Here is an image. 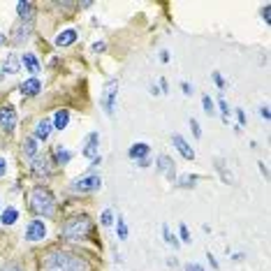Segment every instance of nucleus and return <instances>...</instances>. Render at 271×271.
<instances>
[{"instance_id":"f257e3e1","label":"nucleus","mask_w":271,"mask_h":271,"mask_svg":"<svg viewBox=\"0 0 271 271\" xmlns=\"http://www.w3.org/2000/svg\"><path fill=\"white\" fill-rule=\"evenodd\" d=\"M42 271H88V264L72 253L49 251L42 257Z\"/></svg>"},{"instance_id":"f03ea898","label":"nucleus","mask_w":271,"mask_h":271,"mask_svg":"<svg viewBox=\"0 0 271 271\" xmlns=\"http://www.w3.org/2000/svg\"><path fill=\"white\" fill-rule=\"evenodd\" d=\"M28 206L37 216L51 218L56 213V197L46 186H35L28 192Z\"/></svg>"},{"instance_id":"7ed1b4c3","label":"nucleus","mask_w":271,"mask_h":271,"mask_svg":"<svg viewBox=\"0 0 271 271\" xmlns=\"http://www.w3.org/2000/svg\"><path fill=\"white\" fill-rule=\"evenodd\" d=\"M93 234V220L88 216L67 218L63 225V239L65 241H84Z\"/></svg>"},{"instance_id":"20e7f679","label":"nucleus","mask_w":271,"mask_h":271,"mask_svg":"<svg viewBox=\"0 0 271 271\" xmlns=\"http://www.w3.org/2000/svg\"><path fill=\"white\" fill-rule=\"evenodd\" d=\"M116 97H118V79H109L105 84V90H102V97H100L102 111H105L109 118L116 114Z\"/></svg>"},{"instance_id":"39448f33","label":"nucleus","mask_w":271,"mask_h":271,"mask_svg":"<svg viewBox=\"0 0 271 271\" xmlns=\"http://www.w3.org/2000/svg\"><path fill=\"white\" fill-rule=\"evenodd\" d=\"M70 188L75 192H95L102 188V179L95 171H90V174H84V176H79V179H75Z\"/></svg>"},{"instance_id":"423d86ee","label":"nucleus","mask_w":271,"mask_h":271,"mask_svg":"<svg viewBox=\"0 0 271 271\" xmlns=\"http://www.w3.org/2000/svg\"><path fill=\"white\" fill-rule=\"evenodd\" d=\"M33 35V23H23V21H16V26L12 28V44L19 46V44H26Z\"/></svg>"},{"instance_id":"0eeeda50","label":"nucleus","mask_w":271,"mask_h":271,"mask_svg":"<svg viewBox=\"0 0 271 271\" xmlns=\"http://www.w3.org/2000/svg\"><path fill=\"white\" fill-rule=\"evenodd\" d=\"M0 128L5 132H12L16 128V109L12 105L0 107Z\"/></svg>"},{"instance_id":"6e6552de","label":"nucleus","mask_w":271,"mask_h":271,"mask_svg":"<svg viewBox=\"0 0 271 271\" xmlns=\"http://www.w3.org/2000/svg\"><path fill=\"white\" fill-rule=\"evenodd\" d=\"M158 171H160L162 176H165L167 181H176V165L174 160H171L167 153H162V156H158Z\"/></svg>"},{"instance_id":"1a4fd4ad","label":"nucleus","mask_w":271,"mask_h":271,"mask_svg":"<svg viewBox=\"0 0 271 271\" xmlns=\"http://www.w3.org/2000/svg\"><path fill=\"white\" fill-rule=\"evenodd\" d=\"M30 171L35 176H46L51 174V158L49 156H37L30 160Z\"/></svg>"},{"instance_id":"9d476101","label":"nucleus","mask_w":271,"mask_h":271,"mask_svg":"<svg viewBox=\"0 0 271 271\" xmlns=\"http://www.w3.org/2000/svg\"><path fill=\"white\" fill-rule=\"evenodd\" d=\"M46 236V225L42 220H30L26 227V239L28 241H42Z\"/></svg>"},{"instance_id":"9b49d317","label":"nucleus","mask_w":271,"mask_h":271,"mask_svg":"<svg viewBox=\"0 0 271 271\" xmlns=\"http://www.w3.org/2000/svg\"><path fill=\"white\" fill-rule=\"evenodd\" d=\"M171 144H174V149L179 151V153L186 158V160H192V158H195V151H192V146L188 144V141L183 139L181 135H171Z\"/></svg>"},{"instance_id":"f8f14e48","label":"nucleus","mask_w":271,"mask_h":271,"mask_svg":"<svg viewBox=\"0 0 271 271\" xmlns=\"http://www.w3.org/2000/svg\"><path fill=\"white\" fill-rule=\"evenodd\" d=\"M149 153H151V146L146 144V141H137V144H132L130 149H128V158L130 160H144V158H149Z\"/></svg>"},{"instance_id":"ddd939ff","label":"nucleus","mask_w":271,"mask_h":271,"mask_svg":"<svg viewBox=\"0 0 271 271\" xmlns=\"http://www.w3.org/2000/svg\"><path fill=\"white\" fill-rule=\"evenodd\" d=\"M21 70V58H19V54H10L5 58V63H3V75L0 77H12V75H16V72Z\"/></svg>"},{"instance_id":"4468645a","label":"nucleus","mask_w":271,"mask_h":271,"mask_svg":"<svg viewBox=\"0 0 271 271\" xmlns=\"http://www.w3.org/2000/svg\"><path fill=\"white\" fill-rule=\"evenodd\" d=\"M77 37H79V33H77L75 28H65V30H60L58 35L54 37V44L56 46H70L77 42Z\"/></svg>"},{"instance_id":"2eb2a0df","label":"nucleus","mask_w":271,"mask_h":271,"mask_svg":"<svg viewBox=\"0 0 271 271\" xmlns=\"http://www.w3.org/2000/svg\"><path fill=\"white\" fill-rule=\"evenodd\" d=\"M21 65L30 72V77H35V75H40V72H42L40 58H37L35 54H23V56H21Z\"/></svg>"},{"instance_id":"dca6fc26","label":"nucleus","mask_w":271,"mask_h":271,"mask_svg":"<svg viewBox=\"0 0 271 271\" xmlns=\"http://www.w3.org/2000/svg\"><path fill=\"white\" fill-rule=\"evenodd\" d=\"M97 144H100V135L97 132H90L88 139H86V146H84V158H90V160H95L97 158Z\"/></svg>"},{"instance_id":"f3484780","label":"nucleus","mask_w":271,"mask_h":271,"mask_svg":"<svg viewBox=\"0 0 271 271\" xmlns=\"http://www.w3.org/2000/svg\"><path fill=\"white\" fill-rule=\"evenodd\" d=\"M213 165H216V171L220 174L223 183H227V186H234V176H232V171L227 169L225 158H216V160H213Z\"/></svg>"},{"instance_id":"a211bd4d","label":"nucleus","mask_w":271,"mask_h":271,"mask_svg":"<svg viewBox=\"0 0 271 271\" xmlns=\"http://www.w3.org/2000/svg\"><path fill=\"white\" fill-rule=\"evenodd\" d=\"M51 130H54V126H51V118H42L40 123L35 126V139L37 141H46L51 137Z\"/></svg>"},{"instance_id":"6ab92c4d","label":"nucleus","mask_w":271,"mask_h":271,"mask_svg":"<svg viewBox=\"0 0 271 271\" xmlns=\"http://www.w3.org/2000/svg\"><path fill=\"white\" fill-rule=\"evenodd\" d=\"M42 90V81L37 79V77H30V79H26L23 84H21V93H23V95H37V93H40Z\"/></svg>"},{"instance_id":"aec40b11","label":"nucleus","mask_w":271,"mask_h":271,"mask_svg":"<svg viewBox=\"0 0 271 271\" xmlns=\"http://www.w3.org/2000/svg\"><path fill=\"white\" fill-rule=\"evenodd\" d=\"M16 14H19V21H23V23H33L35 7L30 5V3H16Z\"/></svg>"},{"instance_id":"412c9836","label":"nucleus","mask_w":271,"mask_h":271,"mask_svg":"<svg viewBox=\"0 0 271 271\" xmlns=\"http://www.w3.org/2000/svg\"><path fill=\"white\" fill-rule=\"evenodd\" d=\"M67 123H70V111H67V109H58V111H56L54 120H51L54 130H65Z\"/></svg>"},{"instance_id":"4be33fe9","label":"nucleus","mask_w":271,"mask_h":271,"mask_svg":"<svg viewBox=\"0 0 271 271\" xmlns=\"http://www.w3.org/2000/svg\"><path fill=\"white\" fill-rule=\"evenodd\" d=\"M21 151H23V156L30 158V160H33V158H37V139H35V137H26Z\"/></svg>"},{"instance_id":"5701e85b","label":"nucleus","mask_w":271,"mask_h":271,"mask_svg":"<svg viewBox=\"0 0 271 271\" xmlns=\"http://www.w3.org/2000/svg\"><path fill=\"white\" fill-rule=\"evenodd\" d=\"M16 220H19V211L14 209V206H7L5 211H3V213H0V223H3V225H16Z\"/></svg>"},{"instance_id":"b1692460","label":"nucleus","mask_w":271,"mask_h":271,"mask_svg":"<svg viewBox=\"0 0 271 271\" xmlns=\"http://www.w3.org/2000/svg\"><path fill=\"white\" fill-rule=\"evenodd\" d=\"M197 181H200L197 174H181V179H176V186L179 188H195Z\"/></svg>"},{"instance_id":"393cba45","label":"nucleus","mask_w":271,"mask_h":271,"mask_svg":"<svg viewBox=\"0 0 271 271\" xmlns=\"http://www.w3.org/2000/svg\"><path fill=\"white\" fill-rule=\"evenodd\" d=\"M114 225H116V234H118V239H120V241H126L128 234H130V232H128V225H126V218L118 216V218L114 220Z\"/></svg>"},{"instance_id":"a878e982","label":"nucleus","mask_w":271,"mask_h":271,"mask_svg":"<svg viewBox=\"0 0 271 271\" xmlns=\"http://www.w3.org/2000/svg\"><path fill=\"white\" fill-rule=\"evenodd\" d=\"M70 160H72V151L58 146V149H56V162H58V165H67Z\"/></svg>"},{"instance_id":"bb28decb","label":"nucleus","mask_w":271,"mask_h":271,"mask_svg":"<svg viewBox=\"0 0 271 271\" xmlns=\"http://www.w3.org/2000/svg\"><path fill=\"white\" fill-rule=\"evenodd\" d=\"M162 239L167 241V243H169L171 248H179L181 246V241L176 239L174 234H171V230H169V225H162Z\"/></svg>"},{"instance_id":"cd10ccee","label":"nucleus","mask_w":271,"mask_h":271,"mask_svg":"<svg viewBox=\"0 0 271 271\" xmlns=\"http://www.w3.org/2000/svg\"><path fill=\"white\" fill-rule=\"evenodd\" d=\"M100 223H102L105 227H111V225H114V211H111V209H105V211H102Z\"/></svg>"},{"instance_id":"c85d7f7f","label":"nucleus","mask_w":271,"mask_h":271,"mask_svg":"<svg viewBox=\"0 0 271 271\" xmlns=\"http://www.w3.org/2000/svg\"><path fill=\"white\" fill-rule=\"evenodd\" d=\"M218 109H220V116L225 120L230 118V105L225 102V97H223V95H218Z\"/></svg>"},{"instance_id":"c756f323","label":"nucleus","mask_w":271,"mask_h":271,"mask_svg":"<svg viewBox=\"0 0 271 271\" xmlns=\"http://www.w3.org/2000/svg\"><path fill=\"white\" fill-rule=\"evenodd\" d=\"M179 236H181V241H183V243H190V230H188V225L186 223H181L179 225Z\"/></svg>"},{"instance_id":"7c9ffc66","label":"nucleus","mask_w":271,"mask_h":271,"mask_svg":"<svg viewBox=\"0 0 271 271\" xmlns=\"http://www.w3.org/2000/svg\"><path fill=\"white\" fill-rule=\"evenodd\" d=\"M202 105H204V111H206L209 116H213V114H216V109H213V100H211L209 95H204V97H202Z\"/></svg>"},{"instance_id":"2f4dec72","label":"nucleus","mask_w":271,"mask_h":271,"mask_svg":"<svg viewBox=\"0 0 271 271\" xmlns=\"http://www.w3.org/2000/svg\"><path fill=\"white\" fill-rule=\"evenodd\" d=\"M211 79H213V84H216L220 90L225 88V79H223V75H220V72H218V70H216V72H211Z\"/></svg>"},{"instance_id":"473e14b6","label":"nucleus","mask_w":271,"mask_h":271,"mask_svg":"<svg viewBox=\"0 0 271 271\" xmlns=\"http://www.w3.org/2000/svg\"><path fill=\"white\" fill-rule=\"evenodd\" d=\"M0 271H23V269H21V264H16V262H7V264L0 266Z\"/></svg>"},{"instance_id":"72a5a7b5","label":"nucleus","mask_w":271,"mask_h":271,"mask_svg":"<svg viewBox=\"0 0 271 271\" xmlns=\"http://www.w3.org/2000/svg\"><path fill=\"white\" fill-rule=\"evenodd\" d=\"M190 130H192V135H195L197 139L202 137V128H200V123H197L195 118H190Z\"/></svg>"},{"instance_id":"f704fd0d","label":"nucleus","mask_w":271,"mask_h":271,"mask_svg":"<svg viewBox=\"0 0 271 271\" xmlns=\"http://www.w3.org/2000/svg\"><path fill=\"white\" fill-rule=\"evenodd\" d=\"M181 88H183L186 95H192V84H190V81H181Z\"/></svg>"},{"instance_id":"c9c22d12","label":"nucleus","mask_w":271,"mask_h":271,"mask_svg":"<svg viewBox=\"0 0 271 271\" xmlns=\"http://www.w3.org/2000/svg\"><path fill=\"white\" fill-rule=\"evenodd\" d=\"M206 257H209V264H211V269H216L218 271V260L213 257V253H206Z\"/></svg>"},{"instance_id":"e433bc0d","label":"nucleus","mask_w":271,"mask_h":271,"mask_svg":"<svg viewBox=\"0 0 271 271\" xmlns=\"http://www.w3.org/2000/svg\"><path fill=\"white\" fill-rule=\"evenodd\" d=\"M236 118H239V126H246V114H243V109H236Z\"/></svg>"},{"instance_id":"4c0bfd02","label":"nucleus","mask_w":271,"mask_h":271,"mask_svg":"<svg viewBox=\"0 0 271 271\" xmlns=\"http://www.w3.org/2000/svg\"><path fill=\"white\" fill-rule=\"evenodd\" d=\"M158 88H160L162 93H165V95H167V93H169V84H167V79H160V84H158Z\"/></svg>"},{"instance_id":"58836bf2","label":"nucleus","mask_w":271,"mask_h":271,"mask_svg":"<svg viewBox=\"0 0 271 271\" xmlns=\"http://www.w3.org/2000/svg\"><path fill=\"white\" fill-rule=\"evenodd\" d=\"M269 12H271V5H264V10H262V16H264V21H266V23H271Z\"/></svg>"},{"instance_id":"ea45409f","label":"nucleus","mask_w":271,"mask_h":271,"mask_svg":"<svg viewBox=\"0 0 271 271\" xmlns=\"http://www.w3.org/2000/svg\"><path fill=\"white\" fill-rule=\"evenodd\" d=\"M5 171H7V162H5V158H0V179L5 176Z\"/></svg>"},{"instance_id":"a19ab883","label":"nucleus","mask_w":271,"mask_h":271,"mask_svg":"<svg viewBox=\"0 0 271 271\" xmlns=\"http://www.w3.org/2000/svg\"><path fill=\"white\" fill-rule=\"evenodd\" d=\"M186 271H204L200 264H195V262H190V264H186Z\"/></svg>"},{"instance_id":"79ce46f5","label":"nucleus","mask_w":271,"mask_h":271,"mask_svg":"<svg viewBox=\"0 0 271 271\" xmlns=\"http://www.w3.org/2000/svg\"><path fill=\"white\" fill-rule=\"evenodd\" d=\"M260 114H262V118H266V120L271 118V114H269V107H266V105H264V107H262V109H260Z\"/></svg>"},{"instance_id":"37998d69","label":"nucleus","mask_w":271,"mask_h":271,"mask_svg":"<svg viewBox=\"0 0 271 271\" xmlns=\"http://www.w3.org/2000/svg\"><path fill=\"white\" fill-rule=\"evenodd\" d=\"M105 49H107L105 42H95V44H93V51H105Z\"/></svg>"},{"instance_id":"c03bdc74","label":"nucleus","mask_w":271,"mask_h":271,"mask_svg":"<svg viewBox=\"0 0 271 271\" xmlns=\"http://www.w3.org/2000/svg\"><path fill=\"white\" fill-rule=\"evenodd\" d=\"M160 60L162 63H169V51H160Z\"/></svg>"},{"instance_id":"a18cd8bd","label":"nucleus","mask_w":271,"mask_h":271,"mask_svg":"<svg viewBox=\"0 0 271 271\" xmlns=\"http://www.w3.org/2000/svg\"><path fill=\"white\" fill-rule=\"evenodd\" d=\"M149 90H151V95H160V88H158L156 84H153V86H149Z\"/></svg>"},{"instance_id":"49530a36","label":"nucleus","mask_w":271,"mask_h":271,"mask_svg":"<svg viewBox=\"0 0 271 271\" xmlns=\"http://www.w3.org/2000/svg\"><path fill=\"white\" fill-rule=\"evenodd\" d=\"M149 165H151V158H144V160L137 162V167H149Z\"/></svg>"},{"instance_id":"de8ad7c7","label":"nucleus","mask_w":271,"mask_h":271,"mask_svg":"<svg viewBox=\"0 0 271 271\" xmlns=\"http://www.w3.org/2000/svg\"><path fill=\"white\" fill-rule=\"evenodd\" d=\"M260 169H262V174H264V176L269 174V169H266V165H264V162H260Z\"/></svg>"},{"instance_id":"09e8293b","label":"nucleus","mask_w":271,"mask_h":271,"mask_svg":"<svg viewBox=\"0 0 271 271\" xmlns=\"http://www.w3.org/2000/svg\"><path fill=\"white\" fill-rule=\"evenodd\" d=\"M5 44V35H3V33H0V46Z\"/></svg>"}]
</instances>
